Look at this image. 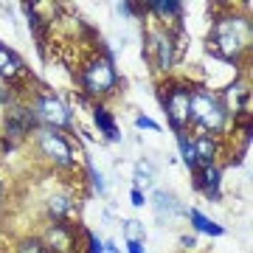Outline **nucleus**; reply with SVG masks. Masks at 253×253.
I'll use <instances>...</instances> for the list:
<instances>
[{
    "label": "nucleus",
    "instance_id": "1",
    "mask_svg": "<svg viewBox=\"0 0 253 253\" xmlns=\"http://www.w3.org/2000/svg\"><path fill=\"white\" fill-rule=\"evenodd\" d=\"M251 20L245 14H225V17H217L214 26L208 31V54L219 56L225 62H236L239 56L251 48Z\"/></svg>",
    "mask_w": 253,
    "mask_h": 253
},
{
    "label": "nucleus",
    "instance_id": "2",
    "mask_svg": "<svg viewBox=\"0 0 253 253\" xmlns=\"http://www.w3.org/2000/svg\"><path fill=\"white\" fill-rule=\"evenodd\" d=\"M189 124L200 126L203 135H217L228 124V110L219 99V93L200 87L191 90V107H189Z\"/></svg>",
    "mask_w": 253,
    "mask_h": 253
},
{
    "label": "nucleus",
    "instance_id": "3",
    "mask_svg": "<svg viewBox=\"0 0 253 253\" xmlns=\"http://www.w3.org/2000/svg\"><path fill=\"white\" fill-rule=\"evenodd\" d=\"M161 104H163V113L169 118L172 129L180 135L186 132L189 126V107H191V87L183 84V82H174L166 87V93H161Z\"/></svg>",
    "mask_w": 253,
    "mask_h": 253
},
{
    "label": "nucleus",
    "instance_id": "4",
    "mask_svg": "<svg viewBox=\"0 0 253 253\" xmlns=\"http://www.w3.org/2000/svg\"><path fill=\"white\" fill-rule=\"evenodd\" d=\"M116 82H118V73L113 68L110 56H96L82 71V87H84L87 96H107V93L116 90Z\"/></svg>",
    "mask_w": 253,
    "mask_h": 253
},
{
    "label": "nucleus",
    "instance_id": "5",
    "mask_svg": "<svg viewBox=\"0 0 253 253\" xmlns=\"http://www.w3.org/2000/svg\"><path fill=\"white\" fill-rule=\"evenodd\" d=\"M34 116L40 124H45V129H71L73 126L71 110L65 107L56 96H51V93H42L34 101Z\"/></svg>",
    "mask_w": 253,
    "mask_h": 253
},
{
    "label": "nucleus",
    "instance_id": "6",
    "mask_svg": "<svg viewBox=\"0 0 253 253\" xmlns=\"http://www.w3.org/2000/svg\"><path fill=\"white\" fill-rule=\"evenodd\" d=\"M37 146H40V152L45 155L54 166H71V163H73L71 144H68L65 135H62V132H56V129H40V135H37Z\"/></svg>",
    "mask_w": 253,
    "mask_h": 253
},
{
    "label": "nucleus",
    "instance_id": "7",
    "mask_svg": "<svg viewBox=\"0 0 253 253\" xmlns=\"http://www.w3.org/2000/svg\"><path fill=\"white\" fill-rule=\"evenodd\" d=\"M174 37L169 31H152L149 34V45H146V54L152 56V62L158 71H169L177 59V51H174Z\"/></svg>",
    "mask_w": 253,
    "mask_h": 253
},
{
    "label": "nucleus",
    "instance_id": "8",
    "mask_svg": "<svg viewBox=\"0 0 253 253\" xmlns=\"http://www.w3.org/2000/svg\"><path fill=\"white\" fill-rule=\"evenodd\" d=\"M40 124L31 107H23V104H14V107L6 110V135L9 138H23L28 135L34 126Z\"/></svg>",
    "mask_w": 253,
    "mask_h": 253
},
{
    "label": "nucleus",
    "instance_id": "9",
    "mask_svg": "<svg viewBox=\"0 0 253 253\" xmlns=\"http://www.w3.org/2000/svg\"><path fill=\"white\" fill-rule=\"evenodd\" d=\"M219 180H222L219 166H197L194 169V189L203 191L208 200H219Z\"/></svg>",
    "mask_w": 253,
    "mask_h": 253
},
{
    "label": "nucleus",
    "instance_id": "10",
    "mask_svg": "<svg viewBox=\"0 0 253 253\" xmlns=\"http://www.w3.org/2000/svg\"><path fill=\"white\" fill-rule=\"evenodd\" d=\"M152 208H155V214H158L161 222H172L177 214H186V208L174 200L172 191H163V189H158L152 194Z\"/></svg>",
    "mask_w": 253,
    "mask_h": 253
},
{
    "label": "nucleus",
    "instance_id": "11",
    "mask_svg": "<svg viewBox=\"0 0 253 253\" xmlns=\"http://www.w3.org/2000/svg\"><path fill=\"white\" fill-rule=\"evenodd\" d=\"M23 71H26V68H23V59H20L9 45L0 42V76L6 82H14Z\"/></svg>",
    "mask_w": 253,
    "mask_h": 253
},
{
    "label": "nucleus",
    "instance_id": "12",
    "mask_svg": "<svg viewBox=\"0 0 253 253\" xmlns=\"http://www.w3.org/2000/svg\"><path fill=\"white\" fill-rule=\"evenodd\" d=\"M45 248H51L54 253H71L73 251L71 228L65 225V222H56V225L48 231V245H45Z\"/></svg>",
    "mask_w": 253,
    "mask_h": 253
},
{
    "label": "nucleus",
    "instance_id": "13",
    "mask_svg": "<svg viewBox=\"0 0 253 253\" xmlns=\"http://www.w3.org/2000/svg\"><path fill=\"white\" fill-rule=\"evenodd\" d=\"M217 152H219V144L214 135H200L194 141V155H197V166H217Z\"/></svg>",
    "mask_w": 253,
    "mask_h": 253
},
{
    "label": "nucleus",
    "instance_id": "14",
    "mask_svg": "<svg viewBox=\"0 0 253 253\" xmlns=\"http://www.w3.org/2000/svg\"><path fill=\"white\" fill-rule=\"evenodd\" d=\"M93 121H96V126L107 135V141H121V132H118V126H116V118L110 116L107 107H93Z\"/></svg>",
    "mask_w": 253,
    "mask_h": 253
},
{
    "label": "nucleus",
    "instance_id": "15",
    "mask_svg": "<svg viewBox=\"0 0 253 253\" xmlns=\"http://www.w3.org/2000/svg\"><path fill=\"white\" fill-rule=\"evenodd\" d=\"M186 214H189L194 231H200V234H208V236H222V234H225V231H222V225H217L214 219H208L203 211H197V208H189Z\"/></svg>",
    "mask_w": 253,
    "mask_h": 253
},
{
    "label": "nucleus",
    "instance_id": "16",
    "mask_svg": "<svg viewBox=\"0 0 253 253\" xmlns=\"http://www.w3.org/2000/svg\"><path fill=\"white\" fill-rule=\"evenodd\" d=\"M68 211H71V200L65 197V194H56V197L48 200V214H51L54 222H65Z\"/></svg>",
    "mask_w": 253,
    "mask_h": 253
},
{
    "label": "nucleus",
    "instance_id": "17",
    "mask_svg": "<svg viewBox=\"0 0 253 253\" xmlns=\"http://www.w3.org/2000/svg\"><path fill=\"white\" fill-rule=\"evenodd\" d=\"M124 239H126V245H144V239H146L144 222H138V219H126L124 222Z\"/></svg>",
    "mask_w": 253,
    "mask_h": 253
},
{
    "label": "nucleus",
    "instance_id": "18",
    "mask_svg": "<svg viewBox=\"0 0 253 253\" xmlns=\"http://www.w3.org/2000/svg\"><path fill=\"white\" fill-rule=\"evenodd\" d=\"M177 146H180V158H183V163L189 166L191 172L197 169V155H194V141H189L186 138V132H180L177 135Z\"/></svg>",
    "mask_w": 253,
    "mask_h": 253
},
{
    "label": "nucleus",
    "instance_id": "19",
    "mask_svg": "<svg viewBox=\"0 0 253 253\" xmlns=\"http://www.w3.org/2000/svg\"><path fill=\"white\" fill-rule=\"evenodd\" d=\"M152 180H155V169H152V163L149 161H141L135 166V189H141V186H152Z\"/></svg>",
    "mask_w": 253,
    "mask_h": 253
},
{
    "label": "nucleus",
    "instance_id": "20",
    "mask_svg": "<svg viewBox=\"0 0 253 253\" xmlns=\"http://www.w3.org/2000/svg\"><path fill=\"white\" fill-rule=\"evenodd\" d=\"M146 9H152L155 14H161V17L166 20V17H180L183 6H180V3H149Z\"/></svg>",
    "mask_w": 253,
    "mask_h": 253
},
{
    "label": "nucleus",
    "instance_id": "21",
    "mask_svg": "<svg viewBox=\"0 0 253 253\" xmlns=\"http://www.w3.org/2000/svg\"><path fill=\"white\" fill-rule=\"evenodd\" d=\"M17 253H48V251L40 239H23V242L17 245Z\"/></svg>",
    "mask_w": 253,
    "mask_h": 253
},
{
    "label": "nucleus",
    "instance_id": "22",
    "mask_svg": "<svg viewBox=\"0 0 253 253\" xmlns=\"http://www.w3.org/2000/svg\"><path fill=\"white\" fill-rule=\"evenodd\" d=\"M87 169H90V180H93V186H96V191H99V197H104V194H107V183H104V174L99 172V169H96V166H87Z\"/></svg>",
    "mask_w": 253,
    "mask_h": 253
},
{
    "label": "nucleus",
    "instance_id": "23",
    "mask_svg": "<svg viewBox=\"0 0 253 253\" xmlns=\"http://www.w3.org/2000/svg\"><path fill=\"white\" fill-rule=\"evenodd\" d=\"M135 126L138 129H149V132H161V124L152 121L149 116H135Z\"/></svg>",
    "mask_w": 253,
    "mask_h": 253
},
{
    "label": "nucleus",
    "instance_id": "24",
    "mask_svg": "<svg viewBox=\"0 0 253 253\" xmlns=\"http://www.w3.org/2000/svg\"><path fill=\"white\" fill-rule=\"evenodd\" d=\"M87 245H90V248H87V253H104V242H99L93 234H87Z\"/></svg>",
    "mask_w": 253,
    "mask_h": 253
},
{
    "label": "nucleus",
    "instance_id": "25",
    "mask_svg": "<svg viewBox=\"0 0 253 253\" xmlns=\"http://www.w3.org/2000/svg\"><path fill=\"white\" fill-rule=\"evenodd\" d=\"M129 200H132V206H135V208H141V206L146 203V194H144L141 189H135V186H132V194H129Z\"/></svg>",
    "mask_w": 253,
    "mask_h": 253
},
{
    "label": "nucleus",
    "instance_id": "26",
    "mask_svg": "<svg viewBox=\"0 0 253 253\" xmlns=\"http://www.w3.org/2000/svg\"><path fill=\"white\" fill-rule=\"evenodd\" d=\"M180 242H183V248H194V245H197V236L183 234V236H180Z\"/></svg>",
    "mask_w": 253,
    "mask_h": 253
},
{
    "label": "nucleus",
    "instance_id": "27",
    "mask_svg": "<svg viewBox=\"0 0 253 253\" xmlns=\"http://www.w3.org/2000/svg\"><path fill=\"white\" fill-rule=\"evenodd\" d=\"M104 251H110V253H121V251H118V245L113 242V239H107V242H104Z\"/></svg>",
    "mask_w": 253,
    "mask_h": 253
},
{
    "label": "nucleus",
    "instance_id": "28",
    "mask_svg": "<svg viewBox=\"0 0 253 253\" xmlns=\"http://www.w3.org/2000/svg\"><path fill=\"white\" fill-rule=\"evenodd\" d=\"M126 251L129 253H146V248L144 245H126Z\"/></svg>",
    "mask_w": 253,
    "mask_h": 253
},
{
    "label": "nucleus",
    "instance_id": "29",
    "mask_svg": "<svg viewBox=\"0 0 253 253\" xmlns=\"http://www.w3.org/2000/svg\"><path fill=\"white\" fill-rule=\"evenodd\" d=\"M3 101H6V90H3V87H0V104H3Z\"/></svg>",
    "mask_w": 253,
    "mask_h": 253
}]
</instances>
